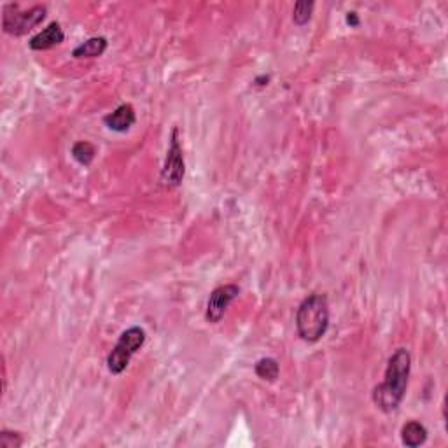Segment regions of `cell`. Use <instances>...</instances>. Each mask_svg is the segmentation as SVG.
Here are the masks:
<instances>
[{
  "label": "cell",
  "instance_id": "3",
  "mask_svg": "<svg viewBox=\"0 0 448 448\" xmlns=\"http://www.w3.org/2000/svg\"><path fill=\"white\" fill-rule=\"evenodd\" d=\"M48 9L46 6H33L21 11L18 4H7L2 11V30L7 36L21 37L39 26L46 20Z\"/></svg>",
  "mask_w": 448,
  "mask_h": 448
},
{
  "label": "cell",
  "instance_id": "14",
  "mask_svg": "<svg viewBox=\"0 0 448 448\" xmlns=\"http://www.w3.org/2000/svg\"><path fill=\"white\" fill-rule=\"evenodd\" d=\"M23 436L20 432H13L7 431V429H2L0 431V447L2 448H20L23 445Z\"/></svg>",
  "mask_w": 448,
  "mask_h": 448
},
{
  "label": "cell",
  "instance_id": "13",
  "mask_svg": "<svg viewBox=\"0 0 448 448\" xmlns=\"http://www.w3.org/2000/svg\"><path fill=\"white\" fill-rule=\"evenodd\" d=\"M313 9H316V2H308V0L296 2L293 9V21L296 23L298 26H305L306 23L312 20Z\"/></svg>",
  "mask_w": 448,
  "mask_h": 448
},
{
  "label": "cell",
  "instance_id": "15",
  "mask_svg": "<svg viewBox=\"0 0 448 448\" xmlns=\"http://www.w3.org/2000/svg\"><path fill=\"white\" fill-rule=\"evenodd\" d=\"M345 21H347V25L350 26V28H358V26L361 25V20H359V14L355 13V11H350V13H347Z\"/></svg>",
  "mask_w": 448,
  "mask_h": 448
},
{
  "label": "cell",
  "instance_id": "10",
  "mask_svg": "<svg viewBox=\"0 0 448 448\" xmlns=\"http://www.w3.org/2000/svg\"><path fill=\"white\" fill-rule=\"evenodd\" d=\"M107 42L105 37H91V39L81 42L78 48L72 51V56L78 60L83 58H100L103 53L107 51Z\"/></svg>",
  "mask_w": 448,
  "mask_h": 448
},
{
  "label": "cell",
  "instance_id": "5",
  "mask_svg": "<svg viewBox=\"0 0 448 448\" xmlns=\"http://www.w3.org/2000/svg\"><path fill=\"white\" fill-rule=\"evenodd\" d=\"M184 174H186V163H184L181 142H179V130L174 128L170 137V147H168L162 168V182L167 187H179L184 181Z\"/></svg>",
  "mask_w": 448,
  "mask_h": 448
},
{
  "label": "cell",
  "instance_id": "11",
  "mask_svg": "<svg viewBox=\"0 0 448 448\" xmlns=\"http://www.w3.org/2000/svg\"><path fill=\"white\" fill-rule=\"evenodd\" d=\"M254 373L258 375L261 380L265 382H275L281 375V365H278L277 359L274 358H263L256 363Z\"/></svg>",
  "mask_w": 448,
  "mask_h": 448
},
{
  "label": "cell",
  "instance_id": "4",
  "mask_svg": "<svg viewBox=\"0 0 448 448\" xmlns=\"http://www.w3.org/2000/svg\"><path fill=\"white\" fill-rule=\"evenodd\" d=\"M145 338H147V335L139 326H132L123 331L113 352L107 358V370L113 375H121L128 368L133 355L144 347Z\"/></svg>",
  "mask_w": 448,
  "mask_h": 448
},
{
  "label": "cell",
  "instance_id": "2",
  "mask_svg": "<svg viewBox=\"0 0 448 448\" xmlns=\"http://www.w3.org/2000/svg\"><path fill=\"white\" fill-rule=\"evenodd\" d=\"M298 336L306 343H316L324 338L329 329V303L324 294H310L296 310Z\"/></svg>",
  "mask_w": 448,
  "mask_h": 448
},
{
  "label": "cell",
  "instance_id": "9",
  "mask_svg": "<svg viewBox=\"0 0 448 448\" xmlns=\"http://www.w3.org/2000/svg\"><path fill=\"white\" fill-rule=\"evenodd\" d=\"M427 429L424 424L417 422V420H410L401 427V442L405 447L417 448L427 442Z\"/></svg>",
  "mask_w": 448,
  "mask_h": 448
},
{
  "label": "cell",
  "instance_id": "12",
  "mask_svg": "<svg viewBox=\"0 0 448 448\" xmlns=\"http://www.w3.org/2000/svg\"><path fill=\"white\" fill-rule=\"evenodd\" d=\"M71 155L79 165H83V167H90L91 162L95 160V155H97V149H95L93 144L88 142V140H79V142H75L74 145H72Z\"/></svg>",
  "mask_w": 448,
  "mask_h": 448
},
{
  "label": "cell",
  "instance_id": "8",
  "mask_svg": "<svg viewBox=\"0 0 448 448\" xmlns=\"http://www.w3.org/2000/svg\"><path fill=\"white\" fill-rule=\"evenodd\" d=\"M135 121H137L135 109H133L130 103H121L118 109H114L113 113L107 114V116L103 118V123H105L107 128L113 130V132L116 133L128 132V130L135 125Z\"/></svg>",
  "mask_w": 448,
  "mask_h": 448
},
{
  "label": "cell",
  "instance_id": "1",
  "mask_svg": "<svg viewBox=\"0 0 448 448\" xmlns=\"http://www.w3.org/2000/svg\"><path fill=\"white\" fill-rule=\"evenodd\" d=\"M410 373H412V355L407 348H397L389 358L384 380L373 389L375 407L384 413L396 412L407 396Z\"/></svg>",
  "mask_w": 448,
  "mask_h": 448
},
{
  "label": "cell",
  "instance_id": "7",
  "mask_svg": "<svg viewBox=\"0 0 448 448\" xmlns=\"http://www.w3.org/2000/svg\"><path fill=\"white\" fill-rule=\"evenodd\" d=\"M63 41H65L63 28H61L58 21H53L28 41V48L32 49V51H48V49L60 46Z\"/></svg>",
  "mask_w": 448,
  "mask_h": 448
},
{
  "label": "cell",
  "instance_id": "6",
  "mask_svg": "<svg viewBox=\"0 0 448 448\" xmlns=\"http://www.w3.org/2000/svg\"><path fill=\"white\" fill-rule=\"evenodd\" d=\"M240 287L236 284L219 286L210 293L209 301H207L205 319L210 324H219L223 321L224 313L228 312L229 305L239 298Z\"/></svg>",
  "mask_w": 448,
  "mask_h": 448
},
{
  "label": "cell",
  "instance_id": "16",
  "mask_svg": "<svg viewBox=\"0 0 448 448\" xmlns=\"http://www.w3.org/2000/svg\"><path fill=\"white\" fill-rule=\"evenodd\" d=\"M268 83H270V78H268V75H261V78H258L254 81V84H258V86H268Z\"/></svg>",
  "mask_w": 448,
  "mask_h": 448
}]
</instances>
